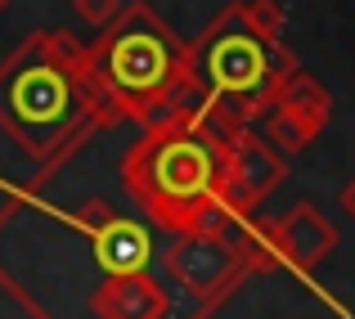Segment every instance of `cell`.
I'll list each match as a JSON object with an SVG mask.
<instances>
[{
	"label": "cell",
	"mask_w": 355,
	"mask_h": 319,
	"mask_svg": "<svg viewBox=\"0 0 355 319\" xmlns=\"http://www.w3.org/2000/svg\"><path fill=\"white\" fill-rule=\"evenodd\" d=\"M117 121L90 72L86 45L68 32H32L0 59V126L36 162L50 166L63 148Z\"/></svg>",
	"instance_id": "6da1fadb"
},
{
	"label": "cell",
	"mask_w": 355,
	"mask_h": 319,
	"mask_svg": "<svg viewBox=\"0 0 355 319\" xmlns=\"http://www.w3.org/2000/svg\"><path fill=\"white\" fill-rule=\"evenodd\" d=\"M121 193L166 234L225 225L220 221V198H225L220 117L198 108L193 99L148 121L144 135L121 157Z\"/></svg>",
	"instance_id": "7a4b0ae2"
},
{
	"label": "cell",
	"mask_w": 355,
	"mask_h": 319,
	"mask_svg": "<svg viewBox=\"0 0 355 319\" xmlns=\"http://www.w3.org/2000/svg\"><path fill=\"white\" fill-rule=\"evenodd\" d=\"M86 59L121 121L148 126L198 99L189 77V41H180L144 0L121 5L113 23L99 27V41L86 45Z\"/></svg>",
	"instance_id": "3957f363"
},
{
	"label": "cell",
	"mask_w": 355,
	"mask_h": 319,
	"mask_svg": "<svg viewBox=\"0 0 355 319\" xmlns=\"http://www.w3.org/2000/svg\"><path fill=\"white\" fill-rule=\"evenodd\" d=\"M302 63L284 41L279 45L257 41L234 23L230 9H220L211 18V27H202L198 41H189V77H193L198 108L216 112L225 121L266 117L279 86Z\"/></svg>",
	"instance_id": "277c9868"
},
{
	"label": "cell",
	"mask_w": 355,
	"mask_h": 319,
	"mask_svg": "<svg viewBox=\"0 0 355 319\" xmlns=\"http://www.w3.org/2000/svg\"><path fill=\"white\" fill-rule=\"evenodd\" d=\"M166 275L198 302L202 315H211L230 293L243 284L248 266L239 257V243L230 239V225H207V230L175 234V243L166 248Z\"/></svg>",
	"instance_id": "5b68a950"
},
{
	"label": "cell",
	"mask_w": 355,
	"mask_h": 319,
	"mask_svg": "<svg viewBox=\"0 0 355 319\" xmlns=\"http://www.w3.org/2000/svg\"><path fill=\"white\" fill-rule=\"evenodd\" d=\"M220 139H225V198H220V221L243 225L288 180V162H284L279 148L266 144L261 130L248 126V121L220 117Z\"/></svg>",
	"instance_id": "8992f818"
},
{
	"label": "cell",
	"mask_w": 355,
	"mask_h": 319,
	"mask_svg": "<svg viewBox=\"0 0 355 319\" xmlns=\"http://www.w3.org/2000/svg\"><path fill=\"white\" fill-rule=\"evenodd\" d=\"M275 239H279V261H284V270H293L297 279L311 284V270L338 248V225L315 207V202H293V207L275 221Z\"/></svg>",
	"instance_id": "52a82bcc"
},
{
	"label": "cell",
	"mask_w": 355,
	"mask_h": 319,
	"mask_svg": "<svg viewBox=\"0 0 355 319\" xmlns=\"http://www.w3.org/2000/svg\"><path fill=\"white\" fill-rule=\"evenodd\" d=\"M270 108L297 112V117L315 121V126H329V121H333V95L324 90V81H315L311 72H302V68L279 86V95H275V104H270Z\"/></svg>",
	"instance_id": "ba28073f"
},
{
	"label": "cell",
	"mask_w": 355,
	"mask_h": 319,
	"mask_svg": "<svg viewBox=\"0 0 355 319\" xmlns=\"http://www.w3.org/2000/svg\"><path fill=\"white\" fill-rule=\"evenodd\" d=\"M230 14H234V23L243 32H252L257 41L266 45H279L284 41V27H288V14L279 0H234L230 5Z\"/></svg>",
	"instance_id": "9c48e42d"
},
{
	"label": "cell",
	"mask_w": 355,
	"mask_h": 319,
	"mask_svg": "<svg viewBox=\"0 0 355 319\" xmlns=\"http://www.w3.org/2000/svg\"><path fill=\"white\" fill-rule=\"evenodd\" d=\"M72 5H77V18H81V23H90L99 32V27H108L121 14V5H126V0H72Z\"/></svg>",
	"instance_id": "30bf717a"
},
{
	"label": "cell",
	"mask_w": 355,
	"mask_h": 319,
	"mask_svg": "<svg viewBox=\"0 0 355 319\" xmlns=\"http://www.w3.org/2000/svg\"><path fill=\"white\" fill-rule=\"evenodd\" d=\"M338 207H342V212H347L351 221H355V175H351L347 184H342V193H338Z\"/></svg>",
	"instance_id": "8fae6325"
},
{
	"label": "cell",
	"mask_w": 355,
	"mask_h": 319,
	"mask_svg": "<svg viewBox=\"0 0 355 319\" xmlns=\"http://www.w3.org/2000/svg\"><path fill=\"white\" fill-rule=\"evenodd\" d=\"M9 5H14V0H0V14H5V9H9Z\"/></svg>",
	"instance_id": "7c38bea8"
}]
</instances>
